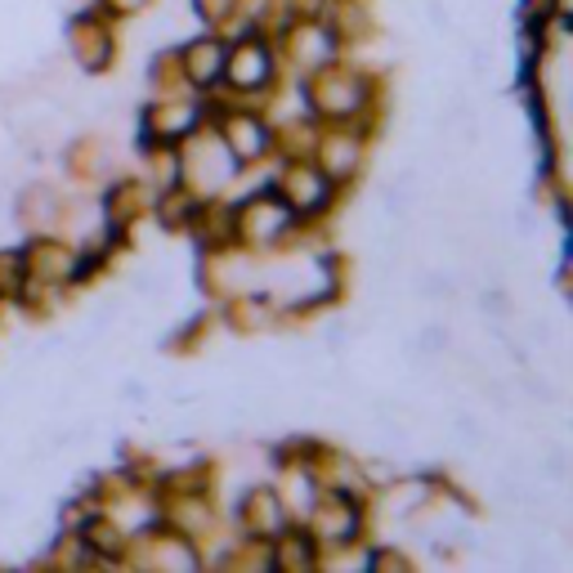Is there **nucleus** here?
<instances>
[{
	"mask_svg": "<svg viewBox=\"0 0 573 573\" xmlns=\"http://www.w3.org/2000/svg\"><path fill=\"white\" fill-rule=\"evenodd\" d=\"M417 292L430 296V301H453V296H457V286H453L448 273H421V286H417Z\"/></svg>",
	"mask_w": 573,
	"mask_h": 573,
	"instance_id": "f03ea898",
	"label": "nucleus"
},
{
	"mask_svg": "<svg viewBox=\"0 0 573 573\" xmlns=\"http://www.w3.org/2000/svg\"><path fill=\"white\" fill-rule=\"evenodd\" d=\"M265 77H269L265 50H260V45H243V50H237V63H233V81L237 85H260Z\"/></svg>",
	"mask_w": 573,
	"mask_h": 573,
	"instance_id": "f257e3e1",
	"label": "nucleus"
},
{
	"mask_svg": "<svg viewBox=\"0 0 573 573\" xmlns=\"http://www.w3.org/2000/svg\"><path fill=\"white\" fill-rule=\"evenodd\" d=\"M425 14L435 19V27H440V32H448V27H453V19H448V10H444V0H425Z\"/></svg>",
	"mask_w": 573,
	"mask_h": 573,
	"instance_id": "20e7f679",
	"label": "nucleus"
},
{
	"mask_svg": "<svg viewBox=\"0 0 573 573\" xmlns=\"http://www.w3.org/2000/svg\"><path fill=\"white\" fill-rule=\"evenodd\" d=\"M453 425H457V435H461L466 444H475V448H484V444H489V435H484V425H480V421H475V417H466V412H457V421H453Z\"/></svg>",
	"mask_w": 573,
	"mask_h": 573,
	"instance_id": "7ed1b4c3",
	"label": "nucleus"
},
{
	"mask_svg": "<svg viewBox=\"0 0 573 573\" xmlns=\"http://www.w3.org/2000/svg\"><path fill=\"white\" fill-rule=\"evenodd\" d=\"M126 399H130V404H139V399H149V390H143L139 381H130V386H126Z\"/></svg>",
	"mask_w": 573,
	"mask_h": 573,
	"instance_id": "39448f33",
	"label": "nucleus"
}]
</instances>
